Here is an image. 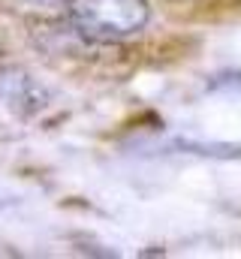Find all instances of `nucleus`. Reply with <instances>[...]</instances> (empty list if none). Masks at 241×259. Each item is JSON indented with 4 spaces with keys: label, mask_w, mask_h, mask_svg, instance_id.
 I'll list each match as a JSON object with an SVG mask.
<instances>
[{
    "label": "nucleus",
    "mask_w": 241,
    "mask_h": 259,
    "mask_svg": "<svg viewBox=\"0 0 241 259\" xmlns=\"http://www.w3.org/2000/svg\"><path fill=\"white\" fill-rule=\"evenodd\" d=\"M69 24L94 42H118L148 24L145 0H66Z\"/></svg>",
    "instance_id": "nucleus-1"
},
{
    "label": "nucleus",
    "mask_w": 241,
    "mask_h": 259,
    "mask_svg": "<svg viewBox=\"0 0 241 259\" xmlns=\"http://www.w3.org/2000/svg\"><path fill=\"white\" fill-rule=\"evenodd\" d=\"M27 3H39V6H55V3H66V0H27Z\"/></svg>",
    "instance_id": "nucleus-2"
}]
</instances>
